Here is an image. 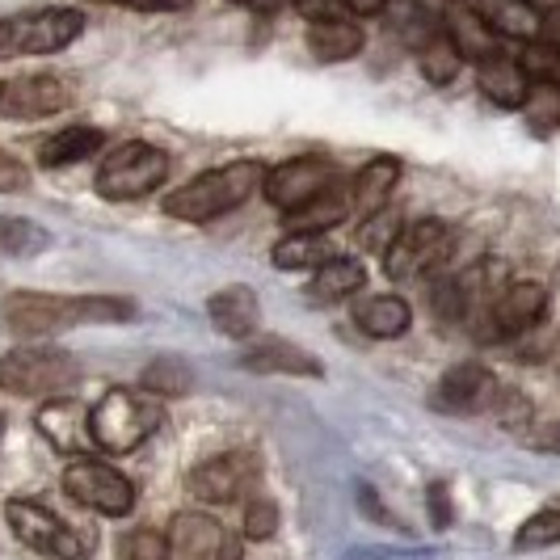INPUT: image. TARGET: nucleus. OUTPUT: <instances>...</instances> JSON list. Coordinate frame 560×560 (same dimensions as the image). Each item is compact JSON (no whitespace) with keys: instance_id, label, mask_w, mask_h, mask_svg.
Masks as SVG:
<instances>
[{"instance_id":"38","label":"nucleus","mask_w":560,"mask_h":560,"mask_svg":"<svg viewBox=\"0 0 560 560\" xmlns=\"http://www.w3.org/2000/svg\"><path fill=\"white\" fill-rule=\"evenodd\" d=\"M102 4H118L131 13H186L190 0H102Z\"/></svg>"},{"instance_id":"32","label":"nucleus","mask_w":560,"mask_h":560,"mask_svg":"<svg viewBox=\"0 0 560 560\" xmlns=\"http://www.w3.org/2000/svg\"><path fill=\"white\" fill-rule=\"evenodd\" d=\"M51 245L47 228L22 220V215H0V249L13 253V257H30V253H43Z\"/></svg>"},{"instance_id":"40","label":"nucleus","mask_w":560,"mask_h":560,"mask_svg":"<svg viewBox=\"0 0 560 560\" xmlns=\"http://www.w3.org/2000/svg\"><path fill=\"white\" fill-rule=\"evenodd\" d=\"M300 18H308V22H325V18H337V0H287Z\"/></svg>"},{"instance_id":"6","label":"nucleus","mask_w":560,"mask_h":560,"mask_svg":"<svg viewBox=\"0 0 560 560\" xmlns=\"http://www.w3.org/2000/svg\"><path fill=\"white\" fill-rule=\"evenodd\" d=\"M168 177V156L152 143H122L97 168V195L106 202H131V198L156 195Z\"/></svg>"},{"instance_id":"39","label":"nucleus","mask_w":560,"mask_h":560,"mask_svg":"<svg viewBox=\"0 0 560 560\" xmlns=\"http://www.w3.org/2000/svg\"><path fill=\"white\" fill-rule=\"evenodd\" d=\"M425 502H430V523H434L439 532H443V527H451V493H447V485H430Z\"/></svg>"},{"instance_id":"24","label":"nucleus","mask_w":560,"mask_h":560,"mask_svg":"<svg viewBox=\"0 0 560 560\" xmlns=\"http://www.w3.org/2000/svg\"><path fill=\"white\" fill-rule=\"evenodd\" d=\"M106 136L97 127H63L56 136L38 143V165L43 168H68V165H81L89 156L102 152Z\"/></svg>"},{"instance_id":"34","label":"nucleus","mask_w":560,"mask_h":560,"mask_svg":"<svg viewBox=\"0 0 560 560\" xmlns=\"http://www.w3.org/2000/svg\"><path fill=\"white\" fill-rule=\"evenodd\" d=\"M118 557L122 560H168V535L152 532V527H140V532L122 535Z\"/></svg>"},{"instance_id":"9","label":"nucleus","mask_w":560,"mask_h":560,"mask_svg":"<svg viewBox=\"0 0 560 560\" xmlns=\"http://www.w3.org/2000/svg\"><path fill=\"white\" fill-rule=\"evenodd\" d=\"M4 523H9V532L18 535V544H26L30 552H38V557H51V560L84 557L81 535L72 532L59 514H51L43 502H26V498L4 502Z\"/></svg>"},{"instance_id":"22","label":"nucleus","mask_w":560,"mask_h":560,"mask_svg":"<svg viewBox=\"0 0 560 560\" xmlns=\"http://www.w3.org/2000/svg\"><path fill=\"white\" fill-rule=\"evenodd\" d=\"M38 430H43L59 451L81 455V443L89 439V413H84L72 396H51V400L38 409Z\"/></svg>"},{"instance_id":"10","label":"nucleus","mask_w":560,"mask_h":560,"mask_svg":"<svg viewBox=\"0 0 560 560\" xmlns=\"http://www.w3.org/2000/svg\"><path fill=\"white\" fill-rule=\"evenodd\" d=\"M544 312H548V291L539 282H510L472 320H477L480 341H505V337L535 329L544 320Z\"/></svg>"},{"instance_id":"28","label":"nucleus","mask_w":560,"mask_h":560,"mask_svg":"<svg viewBox=\"0 0 560 560\" xmlns=\"http://www.w3.org/2000/svg\"><path fill=\"white\" fill-rule=\"evenodd\" d=\"M418 63L421 77L430 84H451L459 77V68H464V56H459V47H455V38H451L447 30L430 26L418 43Z\"/></svg>"},{"instance_id":"27","label":"nucleus","mask_w":560,"mask_h":560,"mask_svg":"<svg viewBox=\"0 0 560 560\" xmlns=\"http://www.w3.org/2000/svg\"><path fill=\"white\" fill-rule=\"evenodd\" d=\"M366 287V266L354 257H334L325 261L308 282V295L316 304H334V300H350Z\"/></svg>"},{"instance_id":"8","label":"nucleus","mask_w":560,"mask_h":560,"mask_svg":"<svg viewBox=\"0 0 560 560\" xmlns=\"http://www.w3.org/2000/svg\"><path fill=\"white\" fill-rule=\"evenodd\" d=\"M337 182H341V168H337V161L308 152V156L279 161V165L266 173L261 190H266V202H270L275 211L291 215V211H300L304 202L320 198L325 190H334Z\"/></svg>"},{"instance_id":"7","label":"nucleus","mask_w":560,"mask_h":560,"mask_svg":"<svg viewBox=\"0 0 560 560\" xmlns=\"http://www.w3.org/2000/svg\"><path fill=\"white\" fill-rule=\"evenodd\" d=\"M63 493L84 510H97L106 518H122L136 505V485L122 477L114 464L97 459V455H72L63 464Z\"/></svg>"},{"instance_id":"36","label":"nucleus","mask_w":560,"mask_h":560,"mask_svg":"<svg viewBox=\"0 0 560 560\" xmlns=\"http://www.w3.org/2000/svg\"><path fill=\"white\" fill-rule=\"evenodd\" d=\"M396 232H400V220H396L393 207H384V211H375V215H366L363 228H359V245L363 249H384L396 241Z\"/></svg>"},{"instance_id":"33","label":"nucleus","mask_w":560,"mask_h":560,"mask_svg":"<svg viewBox=\"0 0 560 560\" xmlns=\"http://www.w3.org/2000/svg\"><path fill=\"white\" fill-rule=\"evenodd\" d=\"M560 544V505H548V510H539L532 514L518 532H514V548L518 552H535V548H552Z\"/></svg>"},{"instance_id":"11","label":"nucleus","mask_w":560,"mask_h":560,"mask_svg":"<svg viewBox=\"0 0 560 560\" xmlns=\"http://www.w3.org/2000/svg\"><path fill=\"white\" fill-rule=\"evenodd\" d=\"M451 253V228L443 220H418L396 232V241L384 253V275L393 282H409L443 266Z\"/></svg>"},{"instance_id":"3","label":"nucleus","mask_w":560,"mask_h":560,"mask_svg":"<svg viewBox=\"0 0 560 560\" xmlns=\"http://www.w3.org/2000/svg\"><path fill=\"white\" fill-rule=\"evenodd\" d=\"M77 380H81L77 359L51 341H22L9 354H0V393L9 396L51 400L72 393Z\"/></svg>"},{"instance_id":"5","label":"nucleus","mask_w":560,"mask_h":560,"mask_svg":"<svg viewBox=\"0 0 560 560\" xmlns=\"http://www.w3.org/2000/svg\"><path fill=\"white\" fill-rule=\"evenodd\" d=\"M84 30L81 9H34V13H13L0 22V59L18 56H56L63 47H72Z\"/></svg>"},{"instance_id":"31","label":"nucleus","mask_w":560,"mask_h":560,"mask_svg":"<svg viewBox=\"0 0 560 560\" xmlns=\"http://www.w3.org/2000/svg\"><path fill=\"white\" fill-rule=\"evenodd\" d=\"M523 118L535 136H552L560 127V84L557 81H532V93L523 102Z\"/></svg>"},{"instance_id":"25","label":"nucleus","mask_w":560,"mask_h":560,"mask_svg":"<svg viewBox=\"0 0 560 560\" xmlns=\"http://www.w3.org/2000/svg\"><path fill=\"white\" fill-rule=\"evenodd\" d=\"M363 30L346 18H325V22H308V51L320 63H346L363 51Z\"/></svg>"},{"instance_id":"26","label":"nucleus","mask_w":560,"mask_h":560,"mask_svg":"<svg viewBox=\"0 0 560 560\" xmlns=\"http://www.w3.org/2000/svg\"><path fill=\"white\" fill-rule=\"evenodd\" d=\"M337 249L334 241L325 236V232H287L275 253H270V261L279 266V270H320L325 261H334Z\"/></svg>"},{"instance_id":"23","label":"nucleus","mask_w":560,"mask_h":560,"mask_svg":"<svg viewBox=\"0 0 560 560\" xmlns=\"http://www.w3.org/2000/svg\"><path fill=\"white\" fill-rule=\"evenodd\" d=\"M350 211H354V202H350V186H346V182H337L334 190H325L320 198L304 202L300 211L282 215V228H287V232H334Z\"/></svg>"},{"instance_id":"17","label":"nucleus","mask_w":560,"mask_h":560,"mask_svg":"<svg viewBox=\"0 0 560 560\" xmlns=\"http://www.w3.org/2000/svg\"><path fill=\"white\" fill-rule=\"evenodd\" d=\"M207 316H211L215 334L232 337V341H253L261 334V304H257V291L245 287V282L220 287L207 300Z\"/></svg>"},{"instance_id":"37","label":"nucleus","mask_w":560,"mask_h":560,"mask_svg":"<svg viewBox=\"0 0 560 560\" xmlns=\"http://www.w3.org/2000/svg\"><path fill=\"white\" fill-rule=\"evenodd\" d=\"M18 190H30V165L0 152V195H18Z\"/></svg>"},{"instance_id":"1","label":"nucleus","mask_w":560,"mask_h":560,"mask_svg":"<svg viewBox=\"0 0 560 560\" xmlns=\"http://www.w3.org/2000/svg\"><path fill=\"white\" fill-rule=\"evenodd\" d=\"M131 300L118 295H47V291H9L0 304V325L22 341L63 334L77 325H114L131 316Z\"/></svg>"},{"instance_id":"42","label":"nucleus","mask_w":560,"mask_h":560,"mask_svg":"<svg viewBox=\"0 0 560 560\" xmlns=\"http://www.w3.org/2000/svg\"><path fill=\"white\" fill-rule=\"evenodd\" d=\"M346 13H354V18H375V13H384L388 9V0H337Z\"/></svg>"},{"instance_id":"4","label":"nucleus","mask_w":560,"mask_h":560,"mask_svg":"<svg viewBox=\"0 0 560 560\" xmlns=\"http://www.w3.org/2000/svg\"><path fill=\"white\" fill-rule=\"evenodd\" d=\"M161 425V400H143L131 388H110L89 409V443L106 455H127Z\"/></svg>"},{"instance_id":"2","label":"nucleus","mask_w":560,"mask_h":560,"mask_svg":"<svg viewBox=\"0 0 560 560\" xmlns=\"http://www.w3.org/2000/svg\"><path fill=\"white\" fill-rule=\"evenodd\" d=\"M266 182V168L257 161H228V165H215L207 173L190 177L182 190L161 202L168 220H182V224H211L228 211L245 207Z\"/></svg>"},{"instance_id":"41","label":"nucleus","mask_w":560,"mask_h":560,"mask_svg":"<svg viewBox=\"0 0 560 560\" xmlns=\"http://www.w3.org/2000/svg\"><path fill=\"white\" fill-rule=\"evenodd\" d=\"M539 38H544V43H548V47L560 56V4L544 13V30H539Z\"/></svg>"},{"instance_id":"19","label":"nucleus","mask_w":560,"mask_h":560,"mask_svg":"<svg viewBox=\"0 0 560 560\" xmlns=\"http://www.w3.org/2000/svg\"><path fill=\"white\" fill-rule=\"evenodd\" d=\"M354 325L366 337H375V341H396V337L409 334L413 308H409V300L388 295V291L384 295H366V300H354Z\"/></svg>"},{"instance_id":"30","label":"nucleus","mask_w":560,"mask_h":560,"mask_svg":"<svg viewBox=\"0 0 560 560\" xmlns=\"http://www.w3.org/2000/svg\"><path fill=\"white\" fill-rule=\"evenodd\" d=\"M451 38H455V47H459V56L464 59H485V56H493V51H502L498 47V34L485 26L477 18V9H468V13H455L451 18V30H447Z\"/></svg>"},{"instance_id":"43","label":"nucleus","mask_w":560,"mask_h":560,"mask_svg":"<svg viewBox=\"0 0 560 560\" xmlns=\"http://www.w3.org/2000/svg\"><path fill=\"white\" fill-rule=\"evenodd\" d=\"M232 4L253 9V13H275V9H279V4H287V0H232Z\"/></svg>"},{"instance_id":"20","label":"nucleus","mask_w":560,"mask_h":560,"mask_svg":"<svg viewBox=\"0 0 560 560\" xmlns=\"http://www.w3.org/2000/svg\"><path fill=\"white\" fill-rule=\"evenodd\" d=\"M477 18L498 38H518V43H532L544 30V9H535L532 0H477Z\"/></svg>"},{"instance_id":"21","label":"nucleus","mask_w":560,"mask_h":560,"mask_svg":"<svg viewBox=\"0 0 560 560\" xmlns=\"http://www.w3.org/2000/svg\"><path fill=\"white\" fill-rule=\"evenodd\" d=\"M396 186H400V161H396V156H375V161H366V165L354 173V182H350V202H354V211L366 220V215H375V211L388 207V198H393Z\"/></svg>"},{"instance_id":"15","label":"nucleus","mask_w":560,"mask_h":560,"mask_svg":"<svg viewBox=\"0 0 560 560\" xmlns=\"http://www.w3.org/2000/svg\"><path fill=\"white\" fill-rule=\"evenodd\" d=\"M241 363L257 371V375H308V380L325 375V366H320L316 354L300 350L295 341H287L279 334H257L253 341H245Z\"/></svg>"},{"instance_id":"13","label":"nucleus","mask_w":560,"mask_h":560,"mask_svg":"<svg viewBox=\"0 0 560 560\" xmlns=\"http://www.w3.org/2000/svg\"><path fill=\"white\" fill-rule=\"evenodd\" d=\"M498 396H502V388H498V380H493V371H489V366L455 363L439 375V384H434V393H430V405H434L439 413H455V418H464V413H480V409H489Z\"/></svg>"},{"instance_id":"29","label":"nucleus","mask_w":560,"mask_h":560,"mask_svg":"<svg viewBox=\"0 0 560 560\" xmlns=\"http://www.w3.org/2000/svg\"><path fill=\"white\" fill-rule=\"evenodd\" d=\"M140 388L148 396H156V400H182V396L195 393V371L186 366V359L165 354V359H152L143 366Z\"/></svg>"},{"instance_id":"16","label":"nucleus","mask_w":560,"mask_h":560,"mask_svg":"<svg viewBox=\"0 0 560 560\" xmlns=\"http://www.w3.org/2000/svg\"><path fill=\"white\" fill-rule=\"evenodd\" d=\"M168 557L177 560H224L228 532L211 518V514H198V510H182L173 514L168 523Z\"/></svg>"},{"instance_id":"35","label":"nucleus","mask_w":560,"mask_h":560,"mask_svg":"<svg viewBox=\"0 0 560 560\" xmlns=\"http://www.w3.org/2000/svg\"><path fill=\"white\" fill-rule=\"evenodd\" d=\"M279 535V502L270 498H249L245 505V539H275Z\"/></svg>"},{"instance_id":"14","label":"nucleus","mask_w":560,"mask_h":560,"mask_svg":"<svg viewBox=\"0 0 560 560\" xmlns=\"http://www.w3.org/2000/svg\"><path fill=\"white\" fill-rule=\"evenodd\" d=\"M72 106V89L59 77H9L0 81V118L38 122Z\"/></svg>"},{"instance_id":"18","label":"nucleus","mask_w":560,"mask_h":560,"mask_svg":"<svg viewBox=\"0 0 560 560\" xmlns=\"http://www.w3.org/2000/svg\"><path fill=\"white\" fill-rule=\"evenodd\" d=\"M477 84L493 106H502V110H523V102H527V93H532V72H527L518 59L505 56V51H493V56H485L477 63Z\"/></svg>"},{"instance_id":"12","label":"nucleus","mask_w":560,"mask_h":560,"mask_svg":"<svg viewBox=\"0 0 560 560\" xmlns=\"http://www.w3.org/2000/svg\"><path fill=\"white\" fill-rule=\"evenodd\" d=\"M190 493L198 502L211 505H228L249 498L253 485H257V459L245 455V451H224V455H211L202 459L195 472H190Z\"/></svg>"}]
</instances>
